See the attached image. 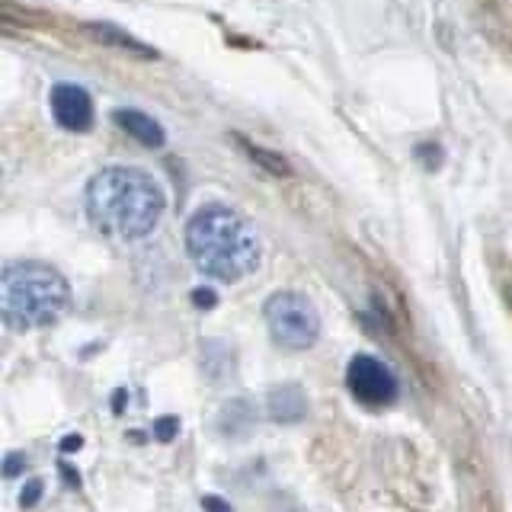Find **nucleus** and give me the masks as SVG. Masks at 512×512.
Wrapping results in <instances>:
<instances>
[{
  "instance_id": "obj_1",
  "label": "nucleus",
  "mask_w": 512,
  "mask_h": 512,
  "mask_svg": "<svg viewBox=\"0 0 512 512\" xmlns=\"http://www.w3.org/2000/svg\"><path fill=\"white\" fill-rule=\"evenodd\" d=\"M164 189L138 167H106L87 186V215L93 228L116 240L148 237L164 218Z\"/></svg>"
},
{
  "instance_id": "obj_2",
  "label": "nucleus",
  "mask_w": 512,
  "mask_h": 512,
  "mask_svg": "<svg viewBox=\"0 0 512 512\" xmlns=\"http://www.w3.org/2000/svg\"><path fill=\"white\" fill-rule=\"evenodd\" d=\"M186 250L205 276L240 282L260 263V237L253 224L228 205H202L186 224Z\"/></svg>"
},
{
  "instance_id": "obj_3",
  "label": "nucleus",
  "mask_w": 512,
  "mask_h": 512,
  "mask_svg": "<svg viewBox=\"0 0 512 512\" xmlns=\"http://www.w3.org/2000/svg\"><path fill=\"white\" fill-rule=\"evenodd\" d=\"M68 298L71 288L52 266L16 263L4 269L0 301H4V320L13 330H39L55 324L68 308Z\"/></svg>"
},
{
  "instance_id": "obj_4",
  "label": "nucleus",
  "mask_w": 512,
  "mask_h": 512,
  "mask_svg": "<svg viewBox=\"0 0 512 512\" xmlns=\"http://www.w3.org/2000/svg\"><path fill=\"white\" fill-rule=\"evenodd\" d=\"M272 343L288 352H304L320 336V314L314 301L301 292H276L263 308Z\"/></svg>"
},
{
  "instance_id": "obj_5",
  "label": "nucleus",
  "mask_w": 512,
  "mask_h": 512,
  "mask_svg": "<svg viewBox=\"0 0 512 512\" xmlns=\"http://www.w3.org/2000/svg\"><path fill=\"white\" fill-rule=\"evenodd\" d=\"M346 388L365 407H384L397 397V378L381 359L359 352L346 365Z\"/></svg>"
},
{
  "instance_id": "obj_6",
  "label": "nucleus",
  "mask_w": 512,
  "mask_h": 512,
  "mask_svg": "<svg viewBox=\"0 0 512 512\" xmlns=\"http://www.w3.org/2000/svg\"><path fill=\"white\" fill-rule=\"evenodd\" d=\"M52 116L64 132H87L93 125V100L84 87L77 84H55L52 87Z\"/></svg>"
},
{
  "instance_id": "obj_7",
  "label": "nucleus",
  "mask_w": 512,
  "mask_h": 512,
  "mask_svg": "<svg viewBox=\"0 0 512 512\" xmlns=\"http://www.w3.org/2000/svg\"><path fill=\"white\" fill-rule=\"evenodd\" d=\"M112 122H116L125 135H132L138 144H144V148H160V144L167 141L164 125H160L157 119H151L148 112H141V109H116V112H112Z\"/></svg>"
},
{
  "instance_id": "obj_8",
  "label": "nucleus",
  "mask_w": 512,
  "mask_h": 512,
  "mask_svg": "<svg viewBox=\"0 0 512 512\" xmlns=\"http://www.w3.org/2000/svg\"><path fill=\"white\" fill-rule=\"evenodd\" d=\"M269 416L276 423H298L304 416V391L295 384H279L269 394Z\"/></svg>"
},
{
  "instance_id": "obj_9",
  "label": "nucleus",
  "mask_w": 512,
  "mask_h": 512,
  "mask_svg": "<svg viewBox=\"0 0 512 512\" xmlns=\"http://www.w3.org/2000/svg\"><path fill=\"white\" fill-rule=\"evenodd\" d=\"M87 29H90L100 42H109V45H116V48H125V52L141 55V58H154V48H148L144 42L132 39L128 32H122V29H116V26H109V23H90Z\"/></svg>"
},
{
  "instance_id": "obj_10",
  "label": "nucleus",
  "mask_w": 512,
  "mask_h": 512,
  "mask_svg": "<svg viewBox=\"0 0 512 512\" xmlns=\"http://www.w3.org/2000/svg\"><path fill=\"white\" fill-rule=\"evenodd\" d=\"M176 429H180V420H173V416H160V420L154 423V436L160 442H170L176 436Z\"/></svg>"
},
{
  "instance_id": "obj_11",
  "label": "nucleus",
  "mask_w": 512,
  "mask_h": 512,
  "mask_svg": "<svg viewBox=\"0 0 512 512\" xmlns=\"http://www.w3.org/2000/svg\"><path fill=\"white\" fill-rule=\"evenodd\" d=\"M23 471H26V455L23 452L7 455V461H4V477H16V474H23Z\"/></svg>"
},
{
  "instance_id": "obj_12",
  "label": "nucleus",
  "mask_w": 512,
  "mask_h": 512,
  "mask_svg": "<svg viewBox=\"0 0 512 512\" xmlns=\"http://www.w3.org/2000/svg\"><path fill=\"white\" fill-rule=\"evenodd\" d=\"M39 496H42V484H39V480H29L26 490L20 493V503H23V506H36Z\"/></svg>"
},
{
  "instance_id": "obj_13",
  "label": "nucleus",
  "mask_w": 512,
  "mask_h": 512,
  "mask_svg": "<svg viewBox=\"0 0 512 512\" xmlns=\"http://www.w3.org/2000/svg\"><path fill=\"white\" fill-rule=\"evenodd\" d=\"M202 506H205L208 512H231L228 506H224V503L218 500V496H205V500H202Z\"/></svg>"
},
{
  "instance_id": "obj_14",
  "label": "nucleus",
  "mask_w": 512,
  "mask_h": 512,
  "mask_svg": "<svg viewBox=\"0 0 512 512\" xmlns=\"http://www.w3.org/2000/svg\"><path fill=\"white\" fill-rule=\"evenodd\" d=\"M80 445H84V439H80V436H68V439L61 442V452H77Z\"/></svg>"
},
{
  "instance_id": "obj_15",
  "label": "nucleus",
  "mask_w": 512,
  "mask_h": 512,
  "mask_svg": "<svg viewBox=\"0 0 512 512\" xmlns=\"http://www.w3.org/2000/svg\"><path fill=\"white\" fill-rule=\"evenodd\" d=\"M192 298H196L199 308H212V304H215V295H212V292H196Z\"/></svg>"
}]
</instances>
